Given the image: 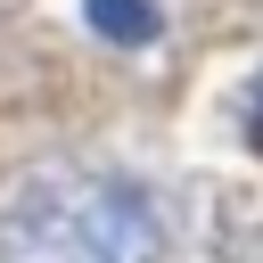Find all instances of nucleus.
I'll use <instances>...</instances> for the list:
<instances>
[{
    "mask_svg": "<svg viewBox=\"0 0 263 263\" xmlns=\"http://www.w3.org/2000/svg\"><path fill=\"white\" fill-rule=\"evenodd\" d=\"M82 25L99 41H115V49H148L164 33V8L156 0H82Z\"/></svg>",
    "mask_w": 263,
    "mask_h": 263,
    "instance_id": "nucleus-2",
    "label": "nucleus"
},
{
    "mask_svg": "<svg viewBox=\"0 0 263 263\" xmlns=\"http://www.w3.org/2000/svg\"><path fill=\"white\" fill-rule=\"evenodd\" d=\"M247 140H255V148H263V82H255V90H247Z\"/></svg>",
    "mask_w": 263,
    "mask_h": 263,
    "instance_id": "nucleus-3",
    "label": "nucleus"
},
{
    "mask_svg": "<svg viewBox=\"0 0 263 263\" xmlns=\"http://www.w3.org/2000/svg\"><path fill=\"white\" fill-rule=\"evenodd\" d=\"M164 197L90 156L25 164L0 189V263H164Z\"/></svg>",
    "mask_w": 263,
    "mask_h": 263,
    "instance_id": "nucleus-1",
    "label": "nucleus"
}]
</instances>
